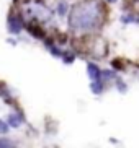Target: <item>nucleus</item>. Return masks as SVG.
<instances>
[{"instance_id": "obj_12", "label": "nucleus", "mask_w": 139, "mask_h": 148, "mask_svg": "<svg viewBox=\"0 0 139 148\" xmlns=\"http://www.w3.org/2000/svg\"><path fill=\"white\" fill-rule=\"evenodd\" d=\"M116 86H118V90H120V93H126V90H128V86L121 82V80H116Z\"/></svg>"}, {"instance_id": "obj_15", "label": "nucleus", "mask_w": 139, "mask_h": 148, "mask_svg": "<svg viewBox=\"0 0 139 148\" xmlns=\"http://www.w3.org/2000/svg\"><path fill=\"white\" fill-rule=\"evenodd\" d=\"M108 2H111V3H115V2H118V0H108Z\"/></svg>"}, {"instance_id": "obj_3", "label": "nucleus", "mask_w": 139, "mask_h": 148, "mask_svg": "<svg viewBox=\"0 0 139 148\" xmlns=\"http://www.w3.org/2000/svg\"><path fill=\"white\" fill-rule=\"evenodd\" d=\"M87 73L92 80H101V70L95 64H88L87 65Z\"/></svg>"}, {"instance_id": "obj_10", "label": "nucleus", "mask_w": 139, "mask_h": 148, "mask_svg": "<svg viewBox=\"0 0 139 148\" xmlns=\"http://www.w3.org/2000/svg\"><path fill=\"white\" fill-rule=\"evenodd\" d=\"M8 130H10V124L7 121H2V119H0V135L7 134Z\"/></svg>"}, {"instance_id": "obj_13", "label": "nucleus", "mask_w": 139, "mask_h": 148, "mask_svg": "<svg viewBox=\"0 0 139 148\" xmlns=\"http://www.w3.org/2000/svg\"><path fill=\"white\" fill-rule=\"evenodd\" d=\"M136 18L134 16H131V15H123L121 16V21L124 23V25H126V23H131V21H134Z\"/></svg>"}, {"instance_id": "obj_7", "label": "nucleus", "mask_w": 139, "mask_h": 148, "mask_svg": "<svg viewBox=\"0 0 139 148\" xmlns=\"http://www.w3.org/2000/svg\"><path fill=\"white\" fill-rule=\"evenodd\" d=\"M113 78H116V75H115L113 70L106 69V70H103V72H101V80H113Z\"/></svg>"}, {"instance_id": "obj_1", "label": "nucleus", "mask_w": 139, "mask_h": 148, "mask_svg": "<svg viewBox=\"0 0 139 148\" xmlns=\"http://www.w3.org/2000/svg\"><path fill=\"white\" fill-rule=\"evenodd\" d=\"M100 16V5L88 0V2H80L75 7H72V13L69 18V25L72 29L85 31L97 26Z\"/></svg>"}, {"instance_id": "obj_6", "label": "nucleus", "mask_w": 139, "mask_h": 148, "mask_svg": "<svg viewBox=\"0 0 139 148\" xmlns=\"http://www.w3.org/2000/svg\"><path fill=\"white\" fill-rule=\"evenodd\" d=\"M67 10H69V3L64 2V0H61V2L57 3V15H59V16H64V15L67 13Z\"/></svg>"}, {"instance_id": "obj_11", "label": "nucleus", "mask_w": 139, "mask_h": 148, "mask_svg": "<svg viewBox=\"0 0 139 148\" xmlns=\"http://www.w3.org/2000/svg\"><path fill=\"white\" fill-rule=\"evenodd\" d=\"M28 29H30V33H31L33 36H36V38H43V31L39 29V28H33V26H30Z\"/></svg>"}, {"instance_id": "obj_2", "label": "nucleus", "mask_w": 139, "mask_h": 148, "mask_svg": "<svg viewBox=\"0 0 139 148\" xmlns=\"http://www.w3.org/2000/svg\"><path fill=\"white\" fill-rule=\"evenodd\" d=\"M22 20L18 16H10L8 18V31L12 34H18L20 31H22Z\"/></svg>"}, {"instance_id": "obj_8", "label": "nucleus", "mask_w": 139, "mask_h": 148, "mask_svg": "<svg viewBox=\"0 0 139 148\" xmlns=\"http://www.w3.org/2000/svg\"><path fill=\"white\" fill-rule=\"evenodd\" d=\"M46 46H48V49L51 51L52 56H56V57H62V51H61V49H57L56 46H52L51 42H46Z\"/></svg>"}, {"instance_id": "obj_9", "label": "nucleus", "mask_w": 139, "mask_h": 148, "mask_svg": "<svg viewBox=\"0 0 139 148\" xmlns=\"http://www.w3.org/2000/svg\"><path fill=\"white\" fill-rule=\"evenodd\" d=\"M62 60H64V64H72L75 60V57L72 52H62Z\"/></svg>"}, {"instance_id": "obj_4", "label": "nucleus", "mask_w": 139, "mask_h": 148, "mask_svg": "<svg viewBox=\"0 0 139 148\" xmlns=\"http://www.w3.org/2000/svg\"><path fill=\"white\" fill-rule=\"evenodd\" d=\"M7 122L10 124V127H15V129H17V127H20L23 124V119L20 117L18 114H10L8 117H7Z\"/></svg>"}, {"instance_id": "obj_5", "label": "nucleus", "mask_w": 139, "mask_h": 148, "mask_svg": "<svg viewBox=\"0 0 139 148\" xmlns=\"http://www.w3.org/2000/svg\"><path fill=\"white\" fill-rule=\"evenodd\" d=\"M90 90H92V93H93V95H100V93H103V85H101V80H92Z\"/></svg>"}, {"instance_id": "obj_14", "label": "nucleus", "mask_w": 139, "mask_h": 148, "mask_svg": "<svg viewBox=\"0 0 139 148\" xmlns=\"http://www.w3.org/2000/svg\"><path fill=\"white\" fill-rule=\"evenodd\" d=\"M12 142H10V140H5V138H2V140H0V147H2V148H3V147H12Z\"/></svg>"}]
</instances>
